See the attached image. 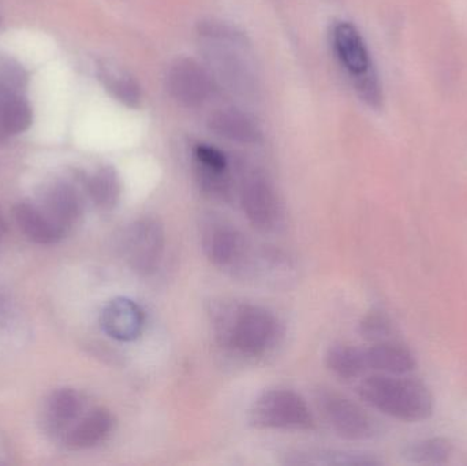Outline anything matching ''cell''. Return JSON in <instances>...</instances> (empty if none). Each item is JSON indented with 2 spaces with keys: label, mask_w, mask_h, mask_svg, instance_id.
Wrapping results in <instances>:
<instances>
[{
  "label": "cell",
  "mask_w": 467,
  "mask_h": 466,
  "mask_svg": "<svg viewBox=\"0 0 467 466\" xmlns=\"http://www.w3.org/2000/svg\"><path fill=\"white\" fill-rule=\"evenodd\" d=\"M197 32L205 65L216 84L242 98L254 95L257 74L246 36L233 25L215 19L200 22Z\"/></svg>",
  "instance_id": "obj_1"
},
{
  "label": "cell",
  "mask_w": 467,
  "mask_h": 466,
  "mask_svg": "<svg viewBox=\"0 0 467 466\" xmlns=\"http://www.w3.org/2000/svg\"><path fill=\"white\" fill-rule=\"evenodd\" d=\"M222 347L246 357H260L276 345L280 326L268 309L250 304H223L213 312Z\"/></svg>",
  "instance_id": "obj_2"
},
{
  "label": "cell",
  "mask_w": 467,
  "mask_h": 466,
  "mask_svg": "<svg viewBox=\"0 0 467 466\" xmlns=\"http://www.w3.org/2000/svg\"><path fill=\"white\" fill-rule=\"evenodd\" d=\"M358 394L379 412L408 423L427 420L435 408L430 388L406 375H370L359 383Z\"/></svg>",
  "instance_id": "obj_3"
},
{
  "label": "cell",
  "mask_w": 467,
  "mask_h": 466,
  "mask_svg": "<svg viewBox=\"0 0 467 466\" xmlns=\"http://www.w3.org/2000/svg\"><path fill=\"white\" fill-rule=\"evenodd\" d=\"M202 243L213 264L244 278L254 254L246 235L226 222L211 219L202 227Z\"/></svg>",
  "instance_id": "obj_4"
},
{
  "label": "cell",
  "mask_w": 467,
  "mask_h": 466,
  "mask_svg": "<svg viewBox=\"0 0 467 466\" xmlns=\"http://www.w3.org/2000/svg\"><path fill=\"white\" fill-rule=\"evenodd\" d=\"M252 423L258 429L309 430L313 415L305 399L291 390H269L255 399L250 412Z\"/></svg>",
  "instance_id": "obj_5"
},
{
  "label": "cell",
  "mask_w": 467,
  "mask_h": 466,
  "mask_svg": "<svg viewBox=\"0 0 467 466\" xmlns=\"http://www.w3.org/2000/svg\"><path fill=\"white\" fill-rule=\"evenodd\" d=\"M316 405L328 426L348 440H368L378 435V424L356 402L334 390L320 388Z\"/></svg>",
  "instance_id": "obj_6"
},
{
  "label": "cell",
  "mask_w": 467,
  "mask_h": 466,
  "mask_svg": "<svg viewBox=\"0 0 467 466\" xmlns=\"http://www.w3.org/2000/svg\"><path fill=\"white\" fill-rule=\"evenodd\" d=\"M239 202L247 221L260 232H275L282 224V202L268 178L260 171L253 170L242 177Z\"/></svg>",
  "instance_id": "obj_7"
},
{
  "label": "cell",
  "mask_w": 467,
  "mask_h": 466,
  "mask_svg": "<svg viewBox=\"0 0 467 466\" xmlns=\"http://www.w3.org/2000/svg\"><path fill=\"white\" fill-rule=\"evenodd\" d=\"M166 235L161 222L155 218L134 221L126 230L123 252L134 273L150 276L161 267Z\"/></svg>",
  "instance_id": "obj_8"
},
{
  "label": "cell",
  "mask_w": 467,
  "mask_h": 466,
  "mask_svg": "<svg viewBox=\"0 0 467 466\" xmlns=\"http://www.w3.org/2000/svg\"><path fill=\"white\" fill-rule=\"evenodd\" d=\"M166 87L178 104L186 109H197L210 100L216 82L207 66L191 57H180L167 70Z\"/></svg>",
  "instance_id": "obj_9"
},
{
  "label": "cell",
  "mask_w": 467,
  "mask_h": 466,
  "mask_svg": "<svg viewBox=\"0 0 467 466\" xmlns=\"http://www.w3.org/2000/svg\"><path fill=\"white\" fill-rule=\"evenodd\" d=\"M332 47L351 81L375 70L369 49L359 30L351 22H337L331 32Z\"/></svg>",
  "instance_id": "obj_10"
},
{
  "label": "cell",
  "mask_w": 467,
  "mask_h": 466,
  "mask_svg": "<svg viewBox=\"0 0 467 466\" xmlns=\"http://www.w3.org/2000/svg\"><path fill=\"white\" fill-rule=\"evenodd\" d=\"M101 328L115 341L133 342L145 328V314L130 298L118 297L104 306L100 316Z\"/></svg>",
  "instance_id": "obj_11"
},
{
  "label": "cell",
  "mask_w": 467,
  "mask_h": 466,
  "mask_svg": "<svg viewBox=\"0 0 467 466\" xmlns=\"http://www.w3.org/2000/svg\"><path fill=\"white\" fill-rule=\"evenodd\" d=\"M208 129L216 136L236 144H258L263 131L254 118L235 107L216 109L208 118Z\"/></svg>",
  "instance_id": "obj_12"
},
{
  "label": "cell",
  "mask_w": 467,
  "mask_h": 466,
  "mask_svg": "<svg viewBox=\"0 0 467 466\" xmlns=\"http://www.w3.org/2000/svg\"><path fill=\"white\" fill-rule=\"evenodd\" d=\"M368 369L389 375H408L417 367L413 352L400 342L383 341L365 349Z\"/></svg>",
  "instance_id": "obj_13"
},
{
  "label": "cell",
  "mask_w": 467,
  "mask_h": 466,
  "mask_svg": "<svg viewBox=\"0 0 467 466\" xmlns=\"http://www.w3.org/2000/svg\"><path fill=\"white\" fill-rule=\"evenodd\" d=\"M14 219L29 240L40 245H51L65 235L44 211L35 205L18 204L14 208Z\"/></svg>",
  "instance_id": "obj_14"
},
{
  "label": "cell",
  "mask_w": 467,
  "mask_h": 466,
  "mask_svg": "<svg viewBox=\"0 0 467 466\" xmlns=\"http://www.w3.org/2000/svg\"><path fill=\"white\" fill-rule=\"evenodd\" d=\"M114 426V416L109 410H93L68 432V446L74 449L95 448L109 437Z\"/></svg>",
  "instance_id": "obj_15"
},
{
  "label": "cell",
  "mask_w": 467,
  "mask_h": 466,
  "mask_svg": "<svg viewBox=\"0 0 467 466\" xmlns=\"http://www.w3.org/2000/svg\"><path fill=\"white\" fill-rule=\"evenodd\" d=\"M285 464L316 466H378L381 460L361 451L307 450L287 456Z\"/></svg>",
  "instance_id": "obj_16"
},
{
  "label": "cell",
  "mask_w": 467,
  "mask_h": 466,
  "mask_svg": "<svg viewBox=\"0 0 467 466\" xmlns=\"http://www.w3.org/2000/svg\"><path fill=\"white\" fill-rule=\"evenodd\" d=\"M57 226L67 232L82 213L81 200L78 194L68 185H57L49 192L47 197L46 211Z\"/></svg>",
  "instance_id": "obj_17"
},
{
  "label": "cell",
  "mask_w": 467,
  "mask_h": 466,
  "mask_svg": "<svg viewBox=\"0 0 467 466\" xmlns=\"http://www.w3.org/2000/svg\"><path fill=\"white\" fill-rule=\"evenodd\" d=\"M99 78L106 89L125 106L137 109L142 101V90L137 79L123 68L103 63L99 67Z\"/></svg>",
  "instance_id": "obj_18"
},
{
  "label": "cell",
  "mask_w": 467,
  "mask_h": 466,
  "mask_svg": "<svg viewBox=\"0 0 467 466\" xmlns=\"http://www.w3.org/2000/svg\"><path fill=\"white\" fill-rule=\"evenodd\" d=\"M326 363L332 374L346 380L357 379L368 371L365 349L353 345L337 344L329 347Z\"/></svg>",
  "instance_id": "obj_19"
},
{
  "label": "cell",
  "mask_w": 467,
  "mask_h": 466,
  "mask_svg": "<svg viewBox=\"0 0 467 466\" xmlns=\"http://www.w3.org/2000/svg\"><path fill=\"white\" fill-rule=\"evenodd\" d=\"M451 440L447 438H430L409 443L402 450V459L414 465H443L452 456Z\"/></svg>",
  "instance_id": "obj_20"
},
{
  "label": "cell",
  "mask_w": 467,
  "mask_h": 466,
  "mask_svg": "<svg viewBox=\"0 0 467 466\" xmlns=\"http://www.w3.org/2000/svg\"><path fill=\"white\" fill-rule=\"evenodd\" d=\"M120 180L117 170L111 166L99 169L88 181V193L98 207L111 210L119 202Z\"/></svg>",
  "instance_id": "obj_21"
},
{
  "label": "cell",
  "mask_w": 467,
  "mask_h": 466,
  "mask_svg": "<svg viewBox=\"0 0 467 466\" xmlns=\"http://www.w3.org/2000/svg\"><path fill=\"white\" fill-rule=\"evenodd\" d=\"M32 109L24 98L0 89V122L7 136L24 133L32 125Z\"/></svg>",
  "instance_id": "obj_22"
},
{
  "label": "cell",
  "mask_w": 467,
  "mask_h": 466,
  "mask_svg": "<svg viewBox=\"0 0 467 466\" xmlns=\"http://www.w3.org/2000/svg\"><path fill=\"white\" fill-rule=\"evenodd\" d=\"M196 169L197 182L200 189L207 196L213 200L221 202H229L232 197L233 183L229 170L221 171V170L204 169V167L194 166Z\"/></svg>",
  "instance_id": "obj_23"
},
{
  "label": "cell",
  "mask_w": 467,
  "mask_h": 466,
  "mask_svg": "<svg viewBox=\"0 0 467 466\" xmlns=\"http://www.w3.org/2000/svg\"><path fill=\"white\" fill-rule=\"evenodd\" d=\"M49 415L59 426L71 423L82 410V399L76 391L63 388L57 391L49 401Z\"/></svg>",
  "instance_id": "obj_24"
},
{
  "label": "cell",
  "mask_w": 467,
  "mask_h": 466,
  "mask_svg": "<svg viewBox=\"0 0 467 466\" xmlns=\"http://www.w3.org/2000/svg\"><path fill=\"white\" fill-rule=\"evenodd\" d=\"M359 331L367 341L378 344V342L391 339L392 334H394V325L384 312L372 311L362 320Z\"/></svg>",
  "instance_id": "obj_25"
},
{
  "label": "cell",
  "mask_w": 467,
  "mask_h": 466,
  "mask_svg": "<svg viewBox=\"0 0 467 466\" xmlns=\"http://www.w3.org/2000/svg\"><path fill=\"white\" fill-rule=\"evenodd\" d=\"M194 166L204 167V169L221 170L226 171L229 170V159L218 148L213 145L197 144L193 148Z\"/></svg>",
  "instance_id": "obj_26"
},
{
  "label": "cell",
  "mask_w": 467,
  "mask_h": 466,
  "mask_svg": "<svg viewBox=\"0 0 467 466\" xmlns=\"http://www.w3.org/2000/svg\"><path fill=\"white\" fill-rule=\"evenodd\" d=\"M5 216H3L2 210H0V240H2L3 235H5Z\"/></svg>",
  "instance_id": "obj_27"
},
{
  "label": "cell",
  "mask_w": 467,
  "mask_h": 466,
  "mask_svg": "<svg viewBox=\"0 0 467 466\" xmlns=\"http://www.w3.org/2000/svg\"><path fill=\"white\" fill-rule=\"evenodd\" d=\"M0 24H2V18H0Z\"/></svg>",
  "instance_id": "obj_28"
}]
</instances>
